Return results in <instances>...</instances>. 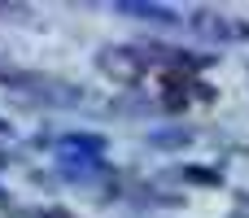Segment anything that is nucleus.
I'll use <instances>...</instances> for the list:
<instances>
[{"instance_id":"nucleus-1","label":"nucleus","mask_w":249,"mask_h":218,"mask_svg":"<svg viewBox=\"0 0 249 218\" xmlns=\"http://www.w3.org/2000/svg\"><path fill=\"white\" fill-rule=\"evenodd\" d=\"M101 70L118 74V79H140V70L149 66V52L144 48H101Z\"/></svg>"},{"instance_id":"nucleus-2","label":"nucleus","mask_w":249,"mask_h":218,"mask_svg":"<svg viewBox=\"0 0 249 218\" xmlns=\"http://www.w3.org/2000/svg\"><path fill=\"white\" fill-rule=\"evenodd\" d=\"M118 13H131V17H144V22H166V26L179 22V13L166 9V4H118Z\"/></svg>"},{"instance_id":"nucleus-3","label":"nucleus","mask_w":249,"mask_h":218,"mask_svg":"<svg viewBox=\"0 0 249 218\" xmlns=\"http://www.w3.org/2000/svg\"><path fill=\"white\" fill-rule=\"evenodd\" d=\"M188 140H193L188 131H158L149 144H153V149H179V144H188Z\"/></svg>"},{"instance_id":"nucleus-4","label":"nucleus","mask_w":249,"mask_h":218,"mask_svg":"<svg viewBox=\"0 0 249 218\" xmlns=\"http://www.w3.org/2000/svg\"><path fill=\"white\" fill-rule=\"evenodd\" d=\"M184 179H193V184H219V175L210 166H184Z\"/></svg>"},{"instance_id":"nucleus-5","label":"nucleus","mask_w":249,"mask_h":218,"mask_svg":"<svg viewBox=\"0 0 249 218\" xmlns=\"http://www.w3.org/2000/svg\"><path fill=\"white\" fill-rule=\"evenodd\" d=\"M70 149H88V153H101V140H92V135H74V140H66Z\"/></svg>"},{"instance_id":"nucleus-6","label":"nucleus","mask_w":249,"mask_h":218,"mask_svg":"<svg viewBox=\"0 0 249 218\" xmlns=\"http://www.w3.org/2000/svg\"><path fill=\"white\" fill-rule=\"evenodd\" d=\"M35 218H66V214H35Z\"/></svg>"},{"instance_id":"nucleus-7","label":"nucleus","mask_w":249,"mask_h":218,"mask_svg":"<svg viewBox=\"0 0 249 218\" xmlns=\"http://www.w3.org/2000/svg\"><path fill=\"white\" fill-rule=\"evenodd\" d=\"M0 166H4V153H0Z\"/></svg>"},{"instance_id":"nucleus-8","label":"nucleus","mask_w":249,"mask_h":218,"mask_svg":"<svg viewBox=\"0 0 249 218\" xmlns=\"http://www.w3.org/2000/svg\"><path fill=\"white\" fill-rule=\"evenodd\" d=\"M0 201H4V192H0Z\"/></svg>"}]
</instances>
